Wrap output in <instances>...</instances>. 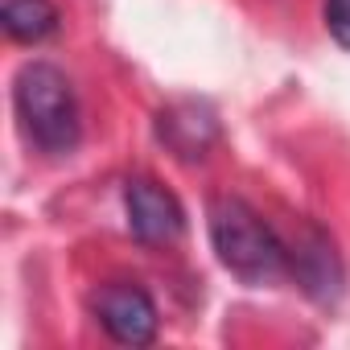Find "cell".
<instances>
[{"mask_svg":"<svg viewBox=\"0 0 350 350\" xmlns=\"http://www.w3.org/2000/svg\"><path fill=\"white\" fill-rule=\"evenodd\" d=\"M211 243L219 252V264L231 276H239L243 284H272L288 264V247L239 198H215V206H211Z\"/></svg>","mask_w":350,"mask_h":350,"instance_id":"6da1fadb","label":"cell"},{"mask_svg":"<svg viewBox=\"0 0 350 350\" xmlns=\"http://www.w3.org/2000/svg\"><path fill=\"white\" fill-rule=\"evenodd\" d=\"M0 17L17 42H42L58 29V9L50 0H0Z\"/></svg>","mask_w":350,"mask_h":350,"instance_id":"8992f818","label":"cell"},{"mask_svg":"<svg viewBox=\"0 0 350 350\" xmlns=\"http://www.w3.org/2000/svg\"><path fill=\"white\" fill-rule=\"evenodd\" d=\"M325 29L342 50H350V0H325Z\"/></svg>","mask_w":350,"mask_h":350,"instance_id":"52a82bcc","label":"cell"},{"mask_svg":"<svg viewBox=\"0 0 350 350\" xmlns=\"http://www.w3.org/2000/svg\"><path fill=\"white\" fill-rule=\"evenodd\" d=\"M124 206H128V227L140 243H173L186 231V211L165 186L136 178L124 190Z\"/></svg>","mask_w":350,"mask_h":350,"instance_id":"3957f363","label":"cell"},{"mask_svg":"<svg viewBox=\"0 0 350 350\" xmlns=\"http://www.w3.org/2000/svg\"><path fill=\"white\" fill-rule=\"evenodd\" d=\"M13 99H17V116L29 132V140L42 148V152H70L83 136V124H79V99H75V87L70 79L50 66V62H29L21 66L17 75V87H13Z\"/></svg>","mask_w":350,"mask_h":350,"instance_id":"7a4b0ae2","label":"cell"},{"mask_svg":"<svg viewBox=\"0 0 350 350\" xmlns=\"http://www.w3.org/2000/svg\"><path fill=\"white\" fill-rule=\"evenodd\" d=\"M95 313L103 329L124 346H144L157 338V305L136 284H107L95 297Z\"/></svg>","mask_w":350,"mask_h":350,"instance_id":"277c9868","label":"cell"},{"mask_svg":"<svg viewBox=\"0 0 350 350\" xmlns=\"http://www.w3.org/2000/svg\"><path fill=\"white\" fill-rule=\"evenodd\" d=\"M293 268H297V276L305 280V288L313 293V297H334L338 293V284H342V268H338V256H334V247H329V239L321 235V231H305V239L297 243V252H293Z\"/></svg>","mask_w":350,"mask_h":350,"instance_id":"5b68a950","label":"cell"}]
</instances>
